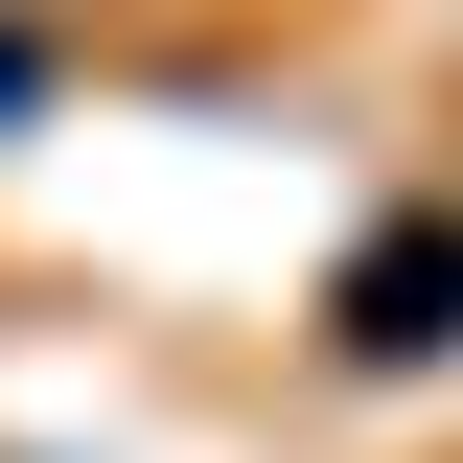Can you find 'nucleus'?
<instances>
[{
    "instance_id": "1",
    "label": "nucleus",
    "mask_w": 463,
    "mask_h": 463,
    "mask_svg": "<svg viewBox=\"0 0 463 463\" xmlns=\"http://www.w3.org/2000/svg\"><path fill=\"white\" fill-rule=\"evenodd\" d=\"M347 347H371V371L463 347V232H371V255H347Z\"/></svg>"
}]
</instances>
